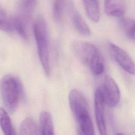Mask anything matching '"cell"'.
Instances as JSON below:
<instances>
[{
  "label": "cell",
  "instance_id": "17",
  "mask_svg": "<svg viewBox=\"0 0 135 135\" xmlns=\"http://www.w3.org/2000/svg\"><path fill=\"white\" fill-rule=\"evenodd\" d=\"M0 30L6 32H12L14 31L13 26V18L10 17L4 9L0 5Z\"/></svg>",
  "mask_w": 135,
  "mask_h": 135
},
{
  "label": "cell",
  "instance_id": "10",
  "mask_svg": "<svg viewBox=\"0 0 135 135\" xmlns=\"http://www.w3.org/2000/svg\"><path fill=\"white\" fill-rule=\"evenodd\" d=\"M119 24L126 37L135 43V20L122 16L120 17Z\"/></svg>",
  "mask_w": 135,
  "mask_h": 135
},
{
  "label": "cell",
  "instance_id": "8",
  "mask_svg": "<svg viewBox=\"0 0 135 135\" xmlns=\"http://www.w3.org/2000/svg\"><path fill=\"white\" fill-rule=\"evenodd\" d=\"M36 4V0H20L16 17L26 24L30 19Z\"/></svg>",
  "mask_w": 135,
  "mask_h": 135
},
{
  "label": "cell",
  "instance_id": "1",
  "mask_svg": "<svg viewBox=\"0 0 135 135\" xmlns=\"http://www.w3.org/2000/svg\"><path fill=\"white\" fill-rule=\"evenodd\" d=\"M69 101L71 111L79 126L78 129L84 135H95L85 96L80 91L73 89L69 93Z\"/></svg>",
  "mask_w": 135,
  "mask_h": 135
},
{
  "label": "cell",
  "instance_id": "5",
  "mask_svg": "<svg viewBox=\"0 0 135 135\" xmlns=\"http://www.w3.org/2000/svg\"><path fill=\"white\" fill-rule=\"evenodd\" d=\"M100 89L105 103L110 108L115 107L120 101L121 95L119 88L114 80L110 75L107 74Z\"/></svg>",
  "mask_w": 135,
  "mask_h": 135
},
{
  "label": "cell",
  "instance_id": "6",
  "mask_svg": "<svg viewBox=\"0 0 135 135\" xmlns=\"http://www.w3.org/2000/svg\"><path fill=\"white\" fill-rule=\"evenodd\" d=\"M110 53L117 63L126 72L135 75V63L129 54L112 43H109Z\"/></svg>",
  "mask_w": 135,
  "mask_h": 135
},
{
  "label": "cell",
  "instance_id": "9",
  "mask_svg": "<svg viewBox=\"0 0 135 135\" xmlns=\"http://www.w3.org/2000/svg\"><path fill=\"white\" fill-rule=\"evenodd\" d=\"M104 11L110 16L121 17L125 12L124 0H104Z\"/></svg>",
  "mask_w": 135,
  "mask_h": 135
},
{
  "label": "cell",
  "instance_id": "14",
  "mask_svg": "<svg viewBox=\"0 0 135 135\" xmlns=\"http://www.w3.org/2000/svg\"><path fill=\"white\" fill-rule=\"evenodd\" d=\"M0 127L4 135H16L9 115L3 108H0Z\"/></svg>",
  "mask_w": 135,
  "mask_h": 135
},
{
  "label": "cell",
  "instance_id": "16",
  "mask_svg": "<svg viewBox=\"0 0 135 135\" xmlns=\"http://www.w3.org/2000/svg\"><path fill=\"white\" fill-rule=\"evenodd\" d=\"M71 1V0L54 1L53 6V15L54 19L56 22L60 23L61 22L65 7Z\"/></svg>",
  "mask_w": 135,
  "mask_h": 135
},
{
  "label": "cell",
  "instance_id": "15",
  "mask_svg": "<svg viewBox=\"0 0 135 135\" xmlns=\"http://www.w3.org/2000/svg\"><path fill=\"white\" fill-rule=\"evenodd\" d=\"M72 12V21L76 30L81 35L87 36H90L91 35L90 29L80 14L74 9Z\"/></svg>",
  "mask_w": 135,
  "mask_h": 135
},
{
  "label": "cell",
  "instance_id": "20",
  "mask_svg": "<svg viewBox=\"0 0 135 135\" xmlns=\"http://www.w3.org/2000/svg\"><path fill=\"white\" fill-rule=\"evenodd\" d=\"M115 135H123V134L122 133H118Z\"/></svg>",
  "mask_w": 135,
  "mask_h": 135
},
{
  "label": "cell",
  "instance_id": "19",
  "mask_svg": "<svg viewBox=\"0 0 135 135\" xmlns=\"http://www.w3.org/2000/svg\"><path fill=\"white\" fill-rule=\"evenodd\" d=\"M77 135H84L79 129L78 130V133H77Z\"/></svg>",
  "mask_w": 135,
  "mask_h": 135
},
{
  "label": "cell",
  "instance_id": "18",
  "mask_svg": "<svg viewBox=\"0 0 135 135\" xmlns=\"http://www.w3.org/2000/svg\"><path fill=\"white\" fill-rule=\"evenodd\" d=\"M26 24L16 17H13V26L14 31H15L24 40L28 38L26 28Z\"/></svg>",
  "mask_w": 135,
  "mask_h": 135
},
{
  "label": "cell",
  "instance_id": "4",
  "mask_svg": "<svg viewBox=\"0 0 135 135\" xmlns=\"http://www.w3.org/2000/svg\"><path fill=\"white\" fill-rule=\"evenodd\" d=\"M33 31L38 57L45 74L48 76L51 72L48 36L46 24L42 17H38L35 21Z\"/></svg>",
  "mask_w": 135,
  "mask_h": 135
},
{
  "label": "cell",
  "instance_id": "2",
  "mask_svg": "<svg viewBox=\"0 0 135 135\" xmlns=\"http://www.w3.org/2000/svg\"><path fill=\"white\" fill-rule=\"evenodd\" d=\"M73 50L81 62L88 66L92 73L98 76L103 73L104 65L99 49L88 42H76L73 45Z\"/></svg>",
  "mask_w": 135,
  "mask_h": 135
},
{
  "label": "cell",
  "instance_id": "11",
  "mask_svg": "<svg viewBox=\"0 0 135 135\" xmlns=\"http://www.w3.org/2000/svg\"><path fill=\"white\" fill-rule=\"evenodd\" d=\"M41 135H55L51 115L46 111H42L40 115Z\"/></svg>",
  "mask_w": 135,
  "mask_h": 135
},
{
  "label": "cell",
  "instance_id": "13",
  "mask_svg": "<svg viewBox=\"0 0 135 135\" xmlns=\"http://www.w3.org/2000/svg\"><path fill=\"white\" fill-rule=\"evenodd\" d=\"M20 135H41V132L35 121L28 117L24 119L20 127Z\"/></svg>",
  "mask_w": 135,
  "mask_h": 135
},
{
  "label": "cell",
  "instance_id": "3",
  "mask_svg": "<svg viewBox=\"0 0 135 135\" xmlns=\"http://www.w3.org/2000/svg\"><path fill=\"white\" fill-rule=\"evenodd\" d=\"M0 90L5 107L9 112H14L18 107L20 98L23 97L21 82L12 75H5L0 81Z\"/></svg>",
  "mask_w": 135,
  "mask_h": 135
},
{
  "label": "cell",
  "instance_id": "12",
  "mask_svg": "<svg viewBox=\"0 0 135 135\" xmlns=\"http://www.w3.org/2000/svg\"><path fill=\"white\" fill-rule=\"evenodd\" d=\"M84 8L88 16L94 22H98L100 17L98 0H83Z\"/></svg>",
  "mask_w": 135,
  "mask_h": 135
},
{
  "label": "cell",
  "instance_id": "7",
  "mask_svg": "<svg viewBox=\"0 0 135 135\" xmlns=\"http://www.w3.org/2000/svg\"><path fill=\"white\" fill-rule=\"evenodd\" d=\"M94 113L100 135H108L105 120V102L100 87H98L94 95Z\"/></svg>",
  "mask_w": 135,
  "mask_h": 135
}]
</instances>
